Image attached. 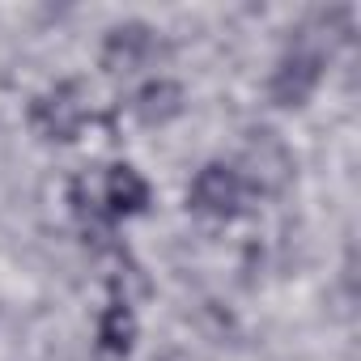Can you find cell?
I'll list each match as a JSON object with an SVG mask.
<instances>
[{
	"label": "cell",
	"mask_w": 361,
	"mask_h": 361,
	"mask_svg": "<svg viewBox=\"0 0 361 361\" xmlns=\"http://www.w3.org/2000/svg\"><path fill=\"white\" fill-rule=\"evenodd\" d=\"M132 340H136V319H132L128 302H111V306L102 310V323H98V344H102L106 353L123 357V353L132 348Z\"/></svg>",
	"instance_id": "52a82bcc"
},
{
	"label": "cell",
	"mask_w": 361,
	"mask_h": 361,
	"mask_svg": "<svg viewBox=\"0 0 361 361\" xmlns=\"http://www.w3.org/2000/svg\"><path fill=\"white\" fill-rule=\"evenodd\" d=\"M30 119H35V128H39L43 140H73L77 128H81V106L73 102L68 90H56V94H47V98L35 102Z\"/></svg>",
	"instance_id": "3957f363"
},
{
	"label": "cell",
	"mask_w": 361,
	"mask_h": 361,
	"mask_svg": "<svg viewBox=\"0 0 361 361\" xmlns=\"http://www.w3.org/2000/svg\"><path fill=\"white\" fill-rule=\"evenodd\" d=\"M106 209L111 217H136L149 209V183L136 166H111L106 174Z\"/></svg>",
	"instance_id": "277c9868"
},
{
	"label": "cell",
	"mask_w": 361,
	"mask_h": 361,
	"mask_svg": "<svg viewBox=\"0 0 361 361\" xmlns=\"http://www.w3.org/2000/svg\"><path fill=\"white\" fill-rule=\"evenodd\" d=\"M178 111H183V85H178V81L157 77V81H149V85L136 94V115H140L149 128L170 123Z\"/></svg>",
	"instance_id": "5b68a950"
},
{
	"label": "cell",
	"mask_w": 361,
	"mask_h": 361,
	"mask_svg": "<svg viewBox=\"0 0 361 361\" xmlns=\"http://www.w3.org/2000/svg\"><path fill=\"white\" fill-rule=\"evenodd\" d=\"M243 192H247V183H243V174H238L234 166L209 161V166L196 174V183H192V209H200L204 217L226 221V217H238Z\"/></svg>",
	"instance_id": "6da1fadb"
},
{
	"label": "cell",
	"mask_w": 361,
	"mask_h": 361,
	"mask_svg": "<svg viewBox=\"0 0 361 361\" xmlns=\"http://www.w3.org/2000/svg\"><path fill=\"white\" fill-rule=\"evenodd\" d=\"M145 56H149V30L145 26H119V30H111L106 47H102V64L111 73H132V68H140Z\"/></svg>",
	"instance_id": "8992f818"
},
{
	"label": "cell",
	"mask_w": 361,
	"mask_h": 361,
	"mask_svg": "<svg viewBox=\"0 0 361 361\" xmlns=\"http://www.w3.org/2000/svg\"><path fill=\"white\" fill-rule=\"evenodd\" d=\"M323 77V60L314 51H289L281 68L272 73V102L276 106H302Z\"/></svg>",
	"instance_id": "7a4b0ae2"
}]
</instances>
